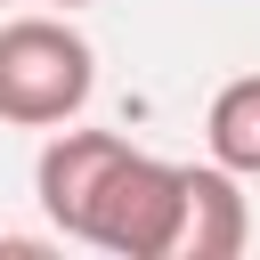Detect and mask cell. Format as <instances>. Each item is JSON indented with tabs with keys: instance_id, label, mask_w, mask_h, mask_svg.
I'll return each instance as SVG.
<instances>
[{
	"instance_id": "obj_1",
	"label": "cell",
	"mask_w": 260,
	"mask_h": 260,
	"mask_svg": "<svg viewBox=\"0 0 260 260\" xmlns=\"http://www.w3.org/2000/svg\"><path fill=\"white\" fill-rule=\"evenodd\" d=\"M32 195H41V211L65 244H89V252H114V260H171L187 162H162V154L130 146L122 130L57 122L41 162H32Z\"/></svg>"
},
{
	"instance_id": "obj_2",
	"label": "cell",
	"mask_w": 260,
	"mask_h": 260,
	"mask_svg": "<svg viewBox=\"0 0 260 260\" xmlns=\"http://www.w3.org/2000/svg\"><path fill=\"white\" fill-rule=\"evenodd\" d=\"M89 89H98V49L81 41V24L65 8L0 24V122L8 130L81 122Z\"/></svg>"
},
{
	"instance_id": "obj_3",
	"label": "cell",
	"mask_w": 260,
	"mask_h": 260,
	"mask_svg": "<svg viewBox=\"0 0 260 260\" xmlns=\"http://www.w3.org/2000/svg\"><path fill=\"white\" fill-rule=\"evenodd\" d=\"M244 244H252L244 179L219 171L211 154L187 162V195H179V244H171V260H236Z\"/></svg>"
},
{
	"instance_id": "obj_4",
	"label": "cell",
	"mask_w": 260,
	"mask_h": 260,
	"mask_svg": "<svg viewBox=\"0 0 260 260\" xmlns=\"http://www.w3.org/2000/svg\"><path fill=\"white\" fill-rule=\"evenodd\" d=\"M203 146H211L219 171L260 179V73H236V81L211 89V106H203Z\"/></svg>"
},
{
	"instance_id": "obj_5",
	"label": "cell",
	"mask_w": 260,
	"mask_h": 260,
	"mask_svg": "<svg viewBox=\"0 0 260 260\" xmlns=\"http://www.w3.org/2000/svg\"><path fill=\"white\" fill-rule=\"evenodd\" d=\"M49 8H65V16H73V8H89V0H49Z\"/></svg>"
}]
</instances>
